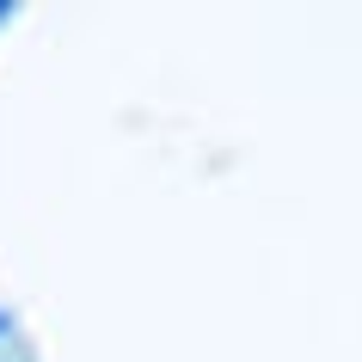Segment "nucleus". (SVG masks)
Instances as JSON below:
<instances>
[{"mask_svg": "<svg viewBox=\"0 0 362 362\" xmlns=\"http://www.w3.org/2000/svg\"><path fill=\"white\" fill-rule=\"evenodd\" d=\"M0 325H6V320H0Z\"/></svg>", "mask_w": 362, "mask_h": 362, "instance_id": "nucleus-1", "label": "nucleus"}]
</instances>
